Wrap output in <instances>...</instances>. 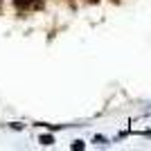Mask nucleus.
Here are the masks:
<instances>
[{
    "label": "nucleus",
    "mask_w": 151,
    "mask_h": 151,
    "mask_svg": "<svg viewBox=\"0 0 151 151\" xmlns=\"http://www.w3.org/2000/svg\"><path fill=\"white\" fill-rule=\"evenodd\" d=\"M41 145L43 147H50V145H54V135H50V133H43V135H41Z\"/></svg>",
    "instance_id": "1"
},
{
    "label": "nucleus",
    "mask_w": 151,
    "mask_h": 151,
    "mask_svg": "<svg viewBox=\"0 0 151 151\" xmlns=\"http://www.w3.org/2000/svg\"><path fill=\"white\" fill-rule=\"evenodd\" d=\"M83 147H86V145H83L81 140H77L75 145H70V149H75V151H81V149H83Z\"/></svg>",
    "instance_id": "2"
}]
</instances>
